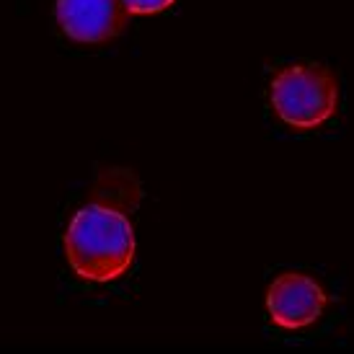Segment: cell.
Listing matches in <instances>:
<instances>
[{
  "label": "cell",
  "mask_w": 354,
  "mask_h": 354,
  "mask_svg": "<svg viewBox=\"0 0 354 354\" xmlns=\"http://www.w3.org/2000/svg\"><path fill=\"white\" fill-rule=\"evenodd\" d=\"M264 308L272 326L282 331H303L324 318L328 292L315 277L303 272H282L266 287Z\"/></svg>",
  "instance_id": "3"
},
{
  "label": "cell",
  "mask_w": 354,
  "mask_h": 354,
  "mask_svg": "<svg viewBox=\"0 0 354 354\" xmlns=\"http://www.w3.org/2000/svg\"><path fill=\"white\" fill-rule=\"evenodd\" d=\"M135 230L124 212L109 205H86L65 230V256L83 282L106 285L129 272L135 261Z\"/></svg>",
  "instance_id": "1"
},
{
  "label": "cell",
  "mask_w": 354,
  "mask_h": 354,
  "mask_svg": "<svg viewBox=\"0 0 354 354\" xmlns=\"http://www.w3.org/2000/svg\"><path fill=\"white\" fill-rule=\"evenodd\" d=\"M176 0H119L122 10L127 16H150V13H160V10L171 8Z\"/></svg>",
  "instance_id": "5"
},
{
  "label": "cell",
  "mask_w": 354,
  "mask_h": 354,
  "mask_svg": "<svg viewBox=\"0 0 354 354\" xmlns=\"http://www.w3.org/2000/svg\"><path fill=\"white\" fill-rule=\"evenodd\" d=\"M55 21L70 41L96 47L117 39L129 16L122 10L119 0H57Z\"/></svg>",
  "instance_id": "4"
},
{
  "label": "cell",
  "mask_w": 354,
  "mask_h": 354,
  "mask_svg": "<svg viewBox=\"0 0 354 354\" xmlns=\"http://www.w3.org/2000/svg\"><path fill=\"white\" fill-rule=\"evenodd\" d=\"M269 101L274 114L290 129H318L336 114L339 86L334 73L324 65L295 62L274 73L269 83Z\"/></svg>",
  "instance_id": "2"
}]
</instances>
